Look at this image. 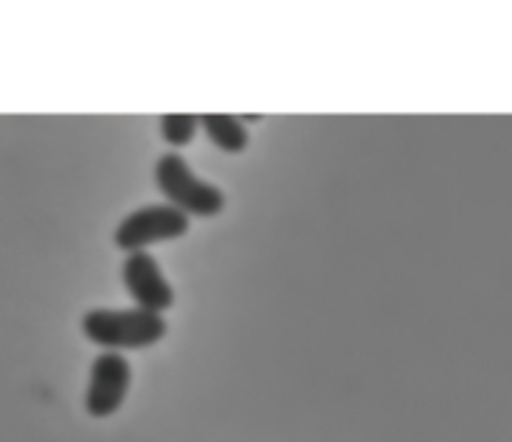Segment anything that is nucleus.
I'll use <instances>...</instances> for the list:
<instances>
[{"label":"nucleus","mask_w":512,"mask_h":442,"mask_svg":"<svg viewBox=\"0 0 512 442\" xmlns=\"http://www.w3.org/2000/svg\"><path fill=\"white\" fill-rule=\"evenodd\" d=\"M155 188L165 203L188 218H215L225 210V193L218 185L198 178L180 153L160 155L155 163Z\"/></svg>","instance_id":"f03ea898"},{"label":"nucleus","mask_w":512,"mask_h":442,"mask_svg":"<svg viewBox=\"0 0 512 442\" xmlns=\"http://www.w3.org/2000/svg\"><path fill=\"white\" fill-rule=\"evenodd\" d=\"M200 128L205 130L210 143L228 155L245 153L250 145V133L238 115L230 113H203L200 115Z\"/></svg>","instance_id":"423d86ee"},{"label":"nucleus","mask_w":512,"mask_h":442,"mask_svg":"<svg viewBox=\"0 0 512 442\" xmlns=\"http://www.w3.org/2000/svg\"><path fill=\"white\" fill-rule=\"evenodd\" d=\"M133 385V368L125 353L103 350L90 365L88 388H85V413L95 420L113 418L123 408Z\"/></svg>","instance_id":"20e7f679"},{"label":"nucleus","mask_w":512,"mask_h":442,"mask_svg":"<svg viewBox=\"0 0 512 442\" xmlns=\"http://www.w3.org/2000/svg\"><path fill=\"white\" fill-rule=\"evenodd\" d=\"M85 338L110 353L145 350L168 335V323L160 313L143 308H93L80 320Z\"/></svg>","instance_id":"f257e3e1"},{"label":"nucleus","mask_w":512,"mask_h":442,"mask_svg":"<svg viewBox=\"0 0 512 442\" xmlns=\"http://www.w3.org/2000/svg\"><path fill=\"white\" fill-rule=\"evenodd\" d=\"M188 230V215L180 213L178 208L168 203H150L120 220L113 233V243L115 248L128 255L138 253V250H148L155 243L183 238V235H188Z\"/></svg>","instance_id":"7ed1b4c3"},{"label":"nucleus","mask_w":512,"mask_h":442,"mask_svg":"<svg viewBox=\"0 0 512 442\" xmlns=\"http://www.w3.org/2000/svg\"><path fill=\"white\" fill-rule=\"evenodd\" d=\"M160 138L170 145V148H185L193 143L195 133L200 128V115L193 113H165L160 115Z\"/></svg>","instance_id":"0eeeda50"},{"label":"nucleus","mask_w":512,"mask_h":442,"mask_svg":"<svg viewBox=\"0 0 512 442\" xmlns=\"http://www.w3.org/2000/svg\"><path fill=\"white\" fill-rule=\"evenodd\" d=\"M120 278H123V285L130 298H133L135 308L163 315L165 310H170L175 305L173 285L165 278L158 258L153 253H148V250L125 255Z\"/></svg>","instance_id":"39448f33"}]
</instances>
